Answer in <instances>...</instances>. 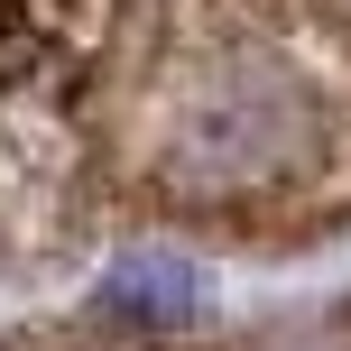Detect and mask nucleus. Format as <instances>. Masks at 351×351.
Instances as JSON below:
<instances>
[{
	"label": "nucleus",
	"instance_id": "obj_1",
	"mask_svg": "<svg viewBox=\"0 0 351 351\" xmlns=\"http://www.w3.org/2000/svg\"><path fill=\"white\" fill-rule=\"evenodd\" d=\"M111 305H158V315H185V305H194V268H176V259H130L121 278H111Z\"/></svg>",
	"mask_w": 351,
	"mask_h": 351
}]
</instances>
